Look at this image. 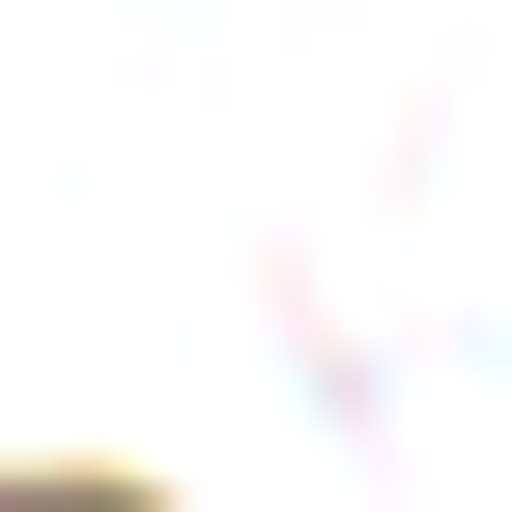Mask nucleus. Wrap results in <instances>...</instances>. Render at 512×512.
<instances>
[{
	"label": "nucleus",
	"instance_id": "1",
	"mask_svg": "<svg viewBox=\"0 0 512 512\" xmlns=\"http://www.w3.org/2000/svg\"><path fill=\"white\" fill-rule=\"evenodd\" d=\"M0 512H143V484H0Z\"/></svg>",
	"mask_w": 512,
	"mask_h": 512
}]
</instances>
